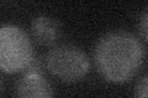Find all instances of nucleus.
I'll list each match as a JSON object with an SVG mask.
<instances>
[{
  "mask_svg": "<svg viewBox=\"0 0 148 98\" xmlns=\"http://www.w3.org/2000/svg\"><path fill=\"white\" fill-rule=\"evenodd\" d=\"M145 60L140 39L126 31L109 32L98 41L94 62L101 77L109 82L122 83L136 75Z\"/></svg>",
  "mask_w": 148,
  "mask_h": 98,
  "instance_id": "nucleus-1",
  "label": "nucleus"
},
{
  "mask_svg": "<svg viewBox=\"0 0 148 98\" xmlns=\"http://www.w3.org/2000/svg\"><path fill=\"white\" fill-rule=\"evenodd\" d=\"M32 43L17 26L4 25L0 30V68L6 74L26 71L35 62Z\"/></svg>",
  "mask_w": 148,
  "mask_h": 98,
  "instance_id": "nucleus-2",
  "label": "nucleus"
},
{
  "mask_svg": "<svg viewBox=\"0 0 148 98\" xmlns=\"http://www.w3.org/2000/svg\"><path fill=\"white\" fill-rule=\"evenodd\" d=\"M46 66L53 76L64 82H78L89 72L88 55L80 48L62 44L52 48L46 55Z\"/></svg>",
  "mask_w": 148,
  "mask_h": 98,
  "instance_id": "nucleus-3",
  "label": "nucleus"
},
{
  "mask_svg": "<svg viewBox=\"0 0 148 98\" xmlns=\"http://www.w3.org/2000/svg\"><path fill=\"white\" fill-rule=\"evenodd\" d=\"M15 98H54V95L42 71L29 69L16 81Z\"/></svg>",
  "mask_w": 148,
  "mask_h": 98,
  "instance_id": "nucleus-4",
  "label": "nucleus"
},
{
  "mask_svg": "<svg viewBox=\"0 0 148 98\" xmlns=\"http://www.w3.org/2000/svg\"><path fill=\"white\" fill-rule=\"evenodd\" d=\"M32 37L42 45H51L61 36V25L56 18L37 16L31 23Z\"/></svg>",
  "mask_w": 148,
  "mask_h": 98,
  "instance_id": "nucleus-5",
  "label": "nucleus"
},
{
  "mask_svg": "<svg viewBox=\"0 0 148 98\" xmlns=\"http://www.w3.org/2000/svg\"><path fill=\"white\" fill-rule=\"evenodd\" d=\"M138 32L142 38L148 42V7L143 10L138 18Z\"/></svg>",
  "mask_w": 148,
  "mask_h": 98,
  "instance_id": "nucleus-6",
  "label": "nucleus"
},
{
  "mask_svg": "<svg viewBox=\"0 0 148 98\" xmlns=\"http://www.w3.org/2000/svg\"><path fill=\"white\" fill-rule=\"evenodd\" d=\"M136 98H148V75L141 77L135 86Z\"/></svg>",
  "mask_w": 148,
  "mask_h": 98,
  "instance_id": "nucleus-7",
  "label": "nucleus"
}]
</instances>
